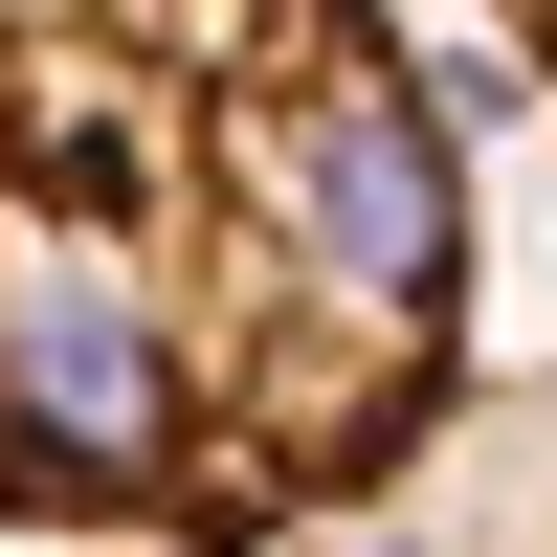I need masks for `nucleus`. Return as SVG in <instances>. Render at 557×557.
<instances>
[{
  "mask_svg": "<svg viewBox=\"0 0 557 557\" xmlns=\"http://www.w3.org/2000/svg\"><path fill=\"white\" fill-rule=\"evenodd\" d=\"M469 380V134L380 0H0V535L290 557Z\"/></svg>",
  "mask_w": 557,
  "mask_h": 557,
  "instance_id": "obj_1",
  "label": "nucleus"
},
{
  "mask_svg": "<svg viewBox=\"0 0 557 557\" xmlns=\"http://www.w3.org/2000/svg\"><path fill=\"white\" fill-rule=\"evenodd\" d=\"M290 557H557V357H491L424 424V469L357 491V513L290 535Z\"/></svg>",
  "mask_w": 557,
  "mask_h": 557,
  "instance_id": "obj_2",
  "label": "nucleus"
},
{
  "mask_svg": "<svg viewBox=\"0 0 557 557\" xmlns=\"http://www.w3.org/2000/svg\"><path fill=\"white\" fill-rule=\"evenodd\" d=\"M469 23H491V45H513V67L557 89V0H469Z\"/></svg>",
  "mask_w": 557,
  "mask_h": 557,
  "instance_id": "obj_3",
  "label": "nucleus"
}]
</instances>
